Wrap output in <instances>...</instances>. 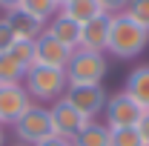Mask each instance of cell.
I'll use <instances>...</instances> for the list:
<instances>
[{"label": "cell", "mask_w": 149, "mask_h": 146, "mask_svg": "<svg viewBox=\"0 0 149 146\" xmlns=\"http://www.w3.org/2000/svg\"><path fill=\"white\" fill-rule=\"evenodd\" d=\"M112 146H143L138 126L132 129H112Z\"/></svg>", "instance_id": "d6986e66"}, {"label": "cell", "mask_w": 149, "mask_h": 146, "mask_svg": "<svg viewBox=\"0 0 149 146\" xmlns=\"http://www.w3.org/2000/svg\"><path fill=\"white\" fill-rule=\"evenodd\" d=\"M46 35H52L55 40H60L66 49H77L80 46V23H74L72 17H66L63 12H57L55 17L46 23Z\"/></svg>", "instance_id": "8fae6325"}, {"label": "cell", "mask_w": 149, "mask_h": 146, "mask_svg": "<svg viewBox=\"0 0 149 146\" xmlns=\"http://www.w3.org/2000/svg\"><path fill=\"white\" fill-rule=\"evenodd\" d=\"M6 20H9V26H12V32H15V37H17V40H37V37L46 32V23L35 20L32 15H26L23 9L9 12V15H6Z\"/></svg>", "instance_id": "4fadbf2b"}, {"label": "cell", "mask_w": 149, "mask_h": 146, "mask_svg": "<svg viewBox=\"0 0 149 146\" xmlns=\"http://www.w3.org/2000/svg\"><path fill=\"white\" fill-rule=\"evenodd\" d=\"M66 17H72L74 23H89V20L100 17L103 15V9H100V0H69L63 9H60Z\"/></svg>", "instance_id": "5bb4252c"}, {"label": "cell", "mask_w": 149, "mask_h": 146, "mask_svg": "<svg viewBox=\"0 0 149 146\" xmlns=\"http://www.w3.org/2000/svg\"><path fill=\"white\" fill-rule=\"evenodd\" d=\"M15 32H12V26H9V20L6 17H0V55L3 52H9L12 46H15Z\"/></svg>", "instance_id": "44dd1931"}, {"label": "cell", "mask_w": 149, "mask_h": 146, "mask_svg": "<svg viewBox=\"0 0 149 146\" xmlns=\"http://www.w3.org/2000/svg\"><path fill=\"white\" fill-rule=\"evenodd\" d=\"M15 135H17L20 143H26V146H35V143H40V140H46V138H52L55 132H52L49 109L40 106V103H32L29 112L15 123Z\"/></svg>", "instance_id": "277c9868"}, {"label": "cell", "mask_w": 149, "mask_h": 146, "mask_svg": "<svg viewBox=\"0 0 149 146\" xmlns=\"http://www.w3.org/2000/svg\"><path fill=\"white\" fill-rule=\"evenodd\" d=\"M123 92H126L143 112H149V63H143V66H138V69L129 72Z\"/></svg>", "instance_id": "7c38bea8"}, {"label": "cell", "mask_w": 149, "mask_h": 146, "mask_svg": "<svg viewBox=\"0 0 149 146\" xmlns=\"http://www.w3.org/2000/svg\"><path fill=\"white\" fill-rule=\"evenodd\" d=\"M49 117H52V132L57 138H66V140H74L83 129L92 123V117L80 115L66 97H60V100H55L49 106Z\"/></svg>", "instance_id": "5b68a950"}, {"label": "cell", "mask_w": 149, "mask_h": 146, "mask_svg": "<svg viewBox=\"0 0 149 146\" xmlns=\"http://www.w3.org/2000/svg\"><path fill=\"white\" fill-rule=\"evenodd\" d=\"M109 29H112V17L109 15H100V17L83 23V26H80V46H77V49L106 52V46H109Z\"/></svg>", "instance_id": "30bf717a"}, {"label": "cell", "mask_w": 149, "mask_h": 146, "mask_svg": "<svg viewBox=\"0 0 149 146\" xmlns=\"http://www.w3.org/2000/svg\"><path fill=\"white\" fill-rule=\"evenodd\" d=\"M20 3H23V0H0V9L9 15V12H17V9H20Z\"/></svg>", "instance_id": "d4e9b609"}, {"label": "cell", "mask_w": 149, "mask_h": 146, "mask_svg": "<svg viewBox=\"0 0 149 146\" xmlns=\"http://www.w3.org/2000/svg\"><path fill=\"white\" fill-rule=\"evenodd\" d=\"M72 146H112V129L106 123H89L77 138L72 140Z\"/></svg>", "instance_id": "9a60e30c"}, {"label": "cell", "mask_w": 149, "mask_h": 146, "mask_svg": "<svg viewBox=\"0 0 149 146\" xmlns=\"http://www.w3.org/2000/svg\"><path fill=\"white\" fill-rule=\"evenodd\" d=\"M109 72V60L103 52L74 49L66 63V80L69 86H100Z\"/></svg>", "instance_id": "7a4b0ae2"}, {"label": "cell", "mask_w": 149, "mask_h": 146, "mask_svg": "<svg viewBox=\"0 0 149 146\" xmlns=\"http://www.w3.org/2000/svg\"><path fill=\"white\" fill-rule=\"evenodd\" d=\"M138 135H141L143 146H149V112H143V117H141V123H138Z\"/></svg>", "instance_id": "603a6c76"}, {"label": "cell", "mask_w": 149, "mask_h": 146, "mask_svg": "<svg viewBox=\"0 0 149 146\" xmlns=\"http://www.w3.org/2000/svg\"><path fill=\"white\" fill-rule=\"evenodd\" d=\"M103 117H106V126L109 129H132L141 123L143 117V109L132 100L126 92H118L112 95L103 106Z\"/></svg>", "instance_id": "8992f818"}, {"label": "cell", "mask_w": 149, "mask_h": 146, "mask_svg": "<svg viewBox=\"0 0 149 146\" xmlns=\"http://www.w3.org/2000/svg\"><path fill=\"white\" fill-rule=\"evenodd\" d=\"M9 55L15 57L17 63H23L26 69L35 66V40H15V46L9 49Z\"/></svg>", "instance_id": "ac0fdd59"}, {"label": "cell", "mask_w": 149, "mask_h": 146, "mask_svg": "<svg viewBox=\"0 0 149 146\" xmlns=\"http://www.w3.org/2000/svg\"><path fill=\"white\" fill-rule=\"evenodd\" d=\"M17 146H26V143H17Z\"/></svg>", "instance_id": "83f0119b"}, {"label": "cell", "mask_w": 149, "mask_h": 146, "mask_svg": "<svg viewBox=\"0 0 149 146\" xmlns=\"http://www.w3.org/2000/svg\"><path fill=\"white\" fill-rule=\"evenodd\" d=\"M26 72H29V69H26L23 63H17L9 52H3V55H0V86H9V83H23Z\"/></svg>", "instance_id": "e0dca14e"}, {"label": "cell", "mask_w": 149, "mask_h": 146, "mask_svg": "<svg viewBox=\"0 0 149 146\" xmlns=\"http://www.w3.org/2000/svg\"><path fill=\"white\" fill-rule=\"evenodd\" d=\"M126 15H129L132 20H138L141 26L149 29V0H132L129 9H126Z\"/></svg>", "instance_id": "ffe728a7"}, {"label": "cell", "mask_w": 149, "mask_h": 146, "mask_svg": "<svg viewBox=\"0 0 149 146\" xmlns=\"http://www.w3.org/2000/svg\"><path fill=\"white\" fill-rule=\"evenodd\" d=\"M72 57V49H66L60 40H55L52 35H43L35 40V66H52V69H66Z\"/></svg>", "instance_id": "9c48e42d"}, {"label": "cell", "mask_w": 149, "mask_h": 146, "mask_svg": "<svg viewBox=\"0 0 149 146\" xmlns=\"http://www.w3.org/2000/svg\"><path fill=\"white\" fill-rule=\"evenodd\" d=\"M63 97H66L80 115H86V117H92V120H95V115H103V106H106V100H109L103 83H100V86H66Z\"/></svg>", "instance_id": "52a82bcc"}, {"label": "cell", "mask_w": 149, "mask_h": 146, "mask_svg": "<svg viewBox=\"0 0 149 146\" xmlns=\"http://www.w3.org/2000/svg\"><path fill=\"white\" fill-rule=\"evenodd\" d=\"M6 143V135H3V129H0V146Z\"/></svg>", "instance_id": "484cf974"}, {"label": "cell", "mask_w": 149, "mask_h": 146, "mask_svg": "<svg viewBox=\"0 0 149 146\" xmlns=\"http://www.w3.org/2000/svg\"><path fill=\"white\" fill-rule=\"evenodd\" d=\"M149 46V29L141 26L138 20H132L126 12L112 17V29H109V46L106 52L118 60H132L138 57L143 49Z\"/></svg>", "instance_id": "6da1fadb"}, {"label": "cell", "mask_w": 149, "mask_h": 146, "mask_svg": "<svg viewBox=\"0 0 149 146\" xmlns=\"http://www.w3.org/2000/svg\"><path fill=\"white\" fill-rule=\"evenodd\" d=\"M57 3H60V9H63V6H66V3H69V0H57Z\"/></svg>", "instance_id": "4316f807"}, {"label": "cell", "mask_w": 149, "mask_h": 146, "mask_svg": "<svg viewBox=\"0 0 149 146\" xmlns=\"http://www.w3.org/2000/svg\"><path fill=\"white\" fill-rule=\"evenodd\" d=\"M35 146H72V140H66V138H57V135H52V138H46V140H40V143Z\"/></svg>", "instance_id": "cb8c5ba5"}, {"label": "cell", "mask_w": 149, "mask_h": 146, "mask_svg": "<svg viewBox=\"0 0 149 146\" xmlns=\"http://www.w3.org/2000/svg\"><path fill=\"white\" fill-rule=\"evenodd\" d=\"M35 100L29 97V92L23 83H9V86H0V126L3 123H17L20 117L29 112Z\"/></svg>", "instance_id": "ba28073f"}, {"label": "cell", "mask_w": 149, "mask_h": 146, "mask_svg": "<svg viewBox=\"0 0 149 146\" xmlns=\"http://www.w3.org/2000/svg\"><path fill=\"white\" fill-rule=\"evenodd\" d=\"M23 86L29 92V97L35 103H55L63 97V92L69 86L66 80V69H52V66H32L26 77H23Z\"/></svg>", "instance_id": "3957f363"}, {"label": "cell", "mask_w": 149, "mask_h": 146, "mask_svg": "<svg viewBox=\"0 0 149 146\" xmlns=\"http://www.w3.org/2000/svg\"><path fill=\"white\" fill-rule=\"evenodd\" d=\"M129 3L132 0H100V9H103V15L115 17V15H123L129 9Z\"/></svg>", "instance_id": "7402d4cb"}, {"label": "cell", "mask_w": 149, "mask_h": 146, "mask_svg": "<svg viewBox=\"0 0 149 146\" xmlns=\"http://www.w3.org/2000/svg\"><path fill=\"white\" fill-rule=\"evenodd\" d=\"M20 9H23L26 15H32L35 20H40V23H49V20L60 12V3H57V0H23Z\"/></svg>", "instance_id": "2e32d148"}]
</instances>
